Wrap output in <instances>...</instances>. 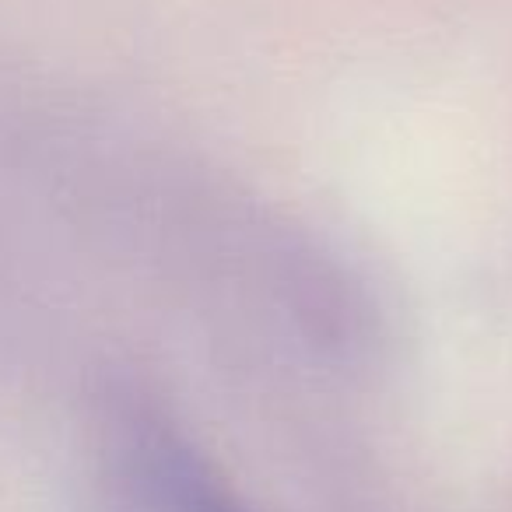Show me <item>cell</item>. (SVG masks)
I'll use <instances>...</instances> for the list:
<instances>
[{
  "label": "cell",
  "mask_w": 512,
  "mask_h": 512,
  "mask_svg": "<svg viewBox=\"0 0 512 512\" xmlns=\"http://www.w3.org/2000/svg\"><path fill=\"white\" fill-rule=\"evenodd\" d=\"M141 456L148 463L151 484L172 512H242L183 442L151 435V442L141 446Z\"/></svg>",
  "instance_id": "6da1fadb"
}]
</instances>
